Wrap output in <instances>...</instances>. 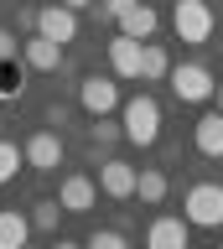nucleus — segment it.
<instances>
[{
	"mask_svg": "<svg viewBox=\"0 0 223 249\" xmlns=\"http://www.w3.org/2000/svg\"><path fill=\"white\" fill-rule=\"evenodd\" d=\"M166 73H172L166 47H161V42H140V78H145V83H161Z\"/></svg>",
	"mask_w": 223,
	"mask_h": 249,
	"instance_id": "17",
	"label": "nucleus"
},
{
	"mask_svg": "<svg viewBox=\"0 0 223 249\" xmlns=\"http://www.w3.org/2000/svg\"><path fill=\"white\" fill-rule=\"evenodd\" d=\"M156 26H161V16H156V5H151V0H135V5L120 16V31H125V36H135V42H151V36H156Z\"/></svg>",
	"mask_w": 223,
	"mask_h": 249,
	"instance_id": "12",
	"label": "nucleus"
},
{
	"mask_svg": "<svg viewBox=\"0 0 223 249\" xmlns=\"http://www.w3.org/2000/svg\"><path fill=\"white\" fill-rule=\"evenodd\" d=\"M26 218H32V229H47L52 233V229H57V218H63V202H57V197H36Z\"/></svg>",
	"mask_w": 223,
	"mask_h": 249,
	"instance_id": "18",
	"label": "nucleus"
},
{
	"mask_svg": "<svg viewBox=\"0 0 223 249\" xmlns=\"http://www.w3.org/2000/svg\"><path fill=\"white\" fill-rule=\"evenodd\" d=\"M130 5H135V0H99V11L109 16V21H120V16L130 11Z\"/></svg>",
	"mask_w": 223,
	"mask_h": 249,
	"instance_id": "23",
	"label": "nucleus"
},
{
	"mask_svg": "<svg viewBox=\"0 0 223 249\" xmlns=\"http://www.w3.org/2000/svg\"><path fill=\"white\" fill-rule=\"evenodd\" d=\"M125 244H130V239L120 229H94V233H88V249H125Z\"/></svg>",
	"mask_w": 223,
	"mask_h": 249,
	"instance_id": "22",
	"label": "nucleus"
},
{
	"mask_svg": "<svg viewBox=\"0 0 223 249\" xmlns=\"http://www.w3.org/2000/svg\"><path fill=\"white\" fill-rule=\"evenodd\" d=\"M172 93L182 99V104H207L213 99V89H218V78L207 73L203 62H182V68H172Z\"/></svg>",
	"mask_w": 223,
	"mask_h": 249,
	"instance_id": "5",
	"label": "nucleus"
},
{
	"mask_svg": "<svg viewBox=\"0 0 223 249\" xmlns=\"http://www.w3.org/2000/svg\"><path fill=\"white\" fill-rule=\"evenodd\" d=\"M26 239H32V218L16 213V208H5L0 213V249H21Z\"/></svg>",
	"mask_w": 223,
	"mask_h": 249,
	"instance_id": "16",
	"label": "nucleus"
},
{
	"mask_svg": "<svg viewBox=\"0 0 223 249\" xmlns=\"http://www.w3.org/2000/svg\"><path fill=\"white\" fill-rule=\"evenodd\" d=\"M68 11H88V5H99V0H63Z\"/></svg>",
	"mask_w": 223,
	"mask_h": 249,
	"instance_id": "26",
	"label": "nucleus"
},
{
	"mask_svg": "<svg viewBox=\"0 0 223 249\" xmlns=\"http://www.w3.org/2000/svg\"><path fill=\"white\" fill-rule=\"evenodd\" d=\"M120 130H125L130 145H156L161 140V104L151 99V93H135V99H125L120 104Z\"/></svg>",
	"mask_w": 223,
	"mask_h": 249,
	"instance_id": "1",
	"label": "nucleus"
},
{
	"mask_svg": "<svg viewBox=\"0 0 223 249\" xmlns=\"http://www.w3.org/2000/svg\"><path fill=\"white\" fill-rule=\"evenodd\" d=\"M21 57H26V68H36V73H57V68H63V42L32 31V36L21 42Z\"/></svg>",
	"mask_w": 223,
	"mask_h": 249,
	"instance_id": "10",
	"label": "nucleus"
},
{
	"mask_svg": "<svg viewBox=\"0 0 223 249\" xmlns=\"http://www.w3.org/2000/svg\"><path fill=\"white\" fill-rule=\"evenodd\" d=\"M78 104H83L88 120H94V114H114V109H120V78H114V73L78 78Z\"/></svg>",
	"mask_w": 223,
	"mask_h": 249,
	"instance_id": "3",
	"label": "nucleus"
},
{
	"mask_svg": "<svg viewBox=\"0 0 223 249\" xmlns=\"http://www.w3.org/2000/svg\"><path fill=\"white\" fill-rule=\"evenodd\" d=\"M166 192H172V182H166V171H161V166H140V171H135V197H140V202L161 208Z\"/></svg>",
	"mask_w": 223,
	"mask_h": 249,
	"instance_id": "14",
	"label": "nucleus"
},
{
	"mask_svg": "<svg viewBox=\"0 0 223 249\" xmlns=\"http://www.w3.org/2000/svg\"><path fill=\"white\" fill-rule=\"evenodd\" d=\"M192 140H197V151L213 156V161L223 156V114H218V109H213V114H203V120L192 124Z\"/></svg>",
	"mask_w": 223,
	"mask_h": 249,
	"instance_id": "15",
	"label": "nucleus"
},
{
	"mask_svg": "<svg viewBox=\"0 0 223 249\" xmlns=\"http://www.w3.org/2000/svg\"><path fill=\"white\" fill-rule=\"evenodd\" d=\"M26 89V73L16 68V57H0V99H21Z\"/></svg>",
	"mask_w": 223,
	"mask_h": 249,
	"instance_id": "19",
	"label": "nucleus"
},
{
	"mask_svg": "<svg viewBox=\"0 0 223 249\" xmlns=\"http://www.w3.org/2000/svg\"><path fill=\"white\" fill-rule=\"evenodd\" d=\"M16 166H26V156H21L16 145H11V140L0 135V187H5L11 177H16Z\"/></svg>",
	"mask_w": 223,
	"mask_h": 249,
	"instance_id": "21",
	"label": "nucleus"
},
{
	"mask_svg": "<svg viewBox=\"0 0 223 249\" xmlns=\"http://www.w3.org/2000/svg\"><path fill=\"white\" fill-rule=\"evenodd\" d=\"M0 57H16V31L0 26Z\"/></svg>",
	"mask_w": 223,
	"mask_h": 249,
	"instance_id": "25",
	"label": "nucleus"
},
{
	"mask_svg": "<svg viewBox=\"0 0 223 249\" xmlns=\"http://www.w3.org/2000/svg\"><path fill=\"white\" fill-rule=\"evenodd\" d=\"M16 21H21V31L32 36V31H36V5H21V16H16Z\"/></svg>",
	"mask_w": 223,
	"mask_h": 249,
	"instance_id": "24",
	"label": "nucleus"
},
{
	"mask_svg": "<svg viewBox=\"0 0 223 249\" xmlns=\"http://www.w3.org/2000/svg\"><path fill=\"white\" fill-rule=\"evenodd\" d=\"M88 140H94V145H114V140H125V130H120L109 114H94V124H88Z\"/></svg>",
	"mask_w": 223,
	"mask_h": 249,
	"instance_id": "20",
	"label": "nucleus"
},
{
	"mask_svg": "<svg viewBox=\"0 0 223 249\" xmlns=\"http://www.w3.org/2000/svg\"><path fill=\"white\" fill-rule=\"evenodd\" d=\"M182 218L192 229H223V182H197L182 197Z\"/></svg>",
	"mask_w": 223,
	"mask_h": 249,
	"instance_id": "2",
	"label": "nucleus"
},
{
	"mask_svg": "<svg viewBox=\"0 0 223 249\" xmlns=\"http://www.w3.org/2000/svg\"><path fill=\"white\" fill-rule=\"evenodd\" d=\"M213 104H218V114H223V83H218V89H213Z\"/></svg>",
	"mask_w": 223,
	"mask_h": 249,
	"instance_id": "27",
	"label": "nucleus"
},
{
	"mask_svg": "<svg viewBox=\"0 0 223 249\" xmlns=\"http://www.w3.org/2000/svg\"><path fill=\"white\" fill-rule=\"evenodd\" d=\"M172 26H176V36H182V42L203 47L207 36H213V5H207V0H176Z\"/></svg>",
	"mask_w": 223,
	"mask_h": 249,
	"instance_id": "4",
	"label": "nucleus"
},
{
	"mask_svg": "<svg viewBox=\"0 0 223 249\" xmlns=\"http://www.w3.org/2000/svg\"><path fill=\"white\" fill-rule=\"evenodd\" d=\"M21 156H26V166H32V171H57V166H63V135L36 130V135L21 145Z\"/></svg>",
	"mask_w": 223,
	"mask_h": 249,
	"instance_id": "8",
	"label": "nucleus"
},
{
	"mask_svg": "<svg viewBox=\"0 0 223 249\" xmlns=\"http://www.w3.org/2000/svg\"><path fill=\"white\" fill-rule=\"evenodd\" d=\"M135 171H140V166H130V161H120V156L99 161V192H104V197H114V202L135 197Z\"/></svg>",
	"mask_w": 223,
	"mask_h": 249,
	"instance_id": "6",
	"label": "nucleus"
},
{
	"mask_svg": "<svg viewBox=\"0 0 223 249\" xmlns=\"http://www.w3.org/2000/svg\"><path fill=\"white\" fill-rule=\"evenodd\" d=\"M187 239H192L187 218H156V223L145 229V244L151 249H187Z\"/></svg>",
	"mask_w": 223,
	"mask_h": 249,
	"instance_id": "11",
	"label": "nucleus"
},
{
	"mask_svg": "<svg viewBox=\"0 0 223 249\" xmlns=\"http://www.w3.org/2000/svg\"><path fill=\"white\" fill-rule=\"evenodd\" d=\"M0 135H5V120H0Z\"/></svg>",
	"mask_w": 223,
	"mask_h": 249,
	"instance_id": "28",
	"label": "nucleus"
},
{
	"mask_svg": "<svg viewBox=\"0 0 223 249\" xmlns=\"http://www.w3.org/2000/svg\"><path fill=\"white\" fill-rule=\"evenodd\" d=\"M57 202H63V213H88V208L99 202V182L83 177V171H73V177L57 182Z\"/></svg>",
	"mask_w": 223,
	"mask_h": 249,
	"instance_id": "9",
	"label": "nucleus"
},
{
	"mask_svg": "<svg viewBox=\"0 0 223 249\" xmlns=\"http://www.w3.org/2000/svg\"><path fill=\"white\" fill-rule=\"evenodd\" d=\"M109 73L114 78H140V42H135V36L120 31L109 42Z\"/></svg>",
	"mask_w": 223,
	"mask_h": 249,
	"instance_id": "13",
	"label": "nucleus"
},
{
	"mask_svg": "<svg viewBox=\"0 0 223 249\" xmlns=\"http://www.w3.org/2000/svg\"><path fill=\"white\" fill-rule=\"evenodd\" d=\"M36 31L68 47L73 36H78V11H68L63 0H52V5H42V11H36Z\"/></svg>",
	"mask_w": 223,
	"mask_h": 249,
	"instance_id": "7",
	"label": "nucleus"
}]
</instances>
